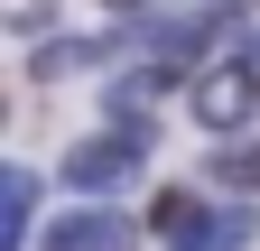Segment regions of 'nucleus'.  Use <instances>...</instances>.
Returning a JSON list of instances; mask_svg holds the SVG:
<instances>
[{"mask_svg":"<svg viewBox=\"0 0 260 251\" xmlns=\"http://www.w3.org/2000/svg\"><path fill=\"white\" fill-rule=\"evenodd\" d=\"M140 159H149V131H130V121H112L103 140L65 149V186H84V196H103V186H121V177H140Z\"/></svg>","mask_w":260,"mask_h":251,"instance_id":"nucleus-1","label":"nucleus"},{"mask_svg":"<svg viewBox=\"0 0 260 251\" xmlns=\"http://www.w3.org/2000/svg\"><path fill=\"white\" fill-rule=\"evenodd\" d=\"M251 103H260V66H251V56H223V66L195 84V121H205V131H233Z\"/></svg>","mask_w":260,"mask_h":251,"instance_id":"nucleus-2","label":"nucleus"},{"mask_svg":"<svg viewBox=\"0 0 260 251\" xmlns=\"http://www.w3.org/2000/svg\"><path fill=\"white\" fill-rule=\"evenodd\" d=\"M47 251H130V214H56Z\"/></svg>","mask_w":260,"mask_h":251,"instance_id":"nucleus-3","label":"nucleus"},{"mask_svg":"<svg viewBox=\"0 0 260 251\" xmlns=\"http://www.w3.org/2000/svg\"><path fill=\"white\" fill-rule=\"evenodd\" d=\"M251 224H260V214H242V205L195 214V233H177V251H242V242H251Z\"/></svg>","mask_w":260,"mask_h":251,"instance_id":"nucleus-4","label":"nucleus"},{"mask_svg":"<svg viewBox=\"0 0 260 251\" xmlns=\"http://www.w3.org/2000/svg\"><path fill=\"white\" fill-rule=\"evenodd\" d=\"M28 205H38V177H28V168H10V177H0V251H19Z\"/></svg>","mask_w":260,"mask_h":251,"instance_id":"nucleus-5","label":"nucleus"},{"mask_svg":"<svg viewBox=\"0 0 260 251\" xmlns=\"http://www.w3.org/2000/svg\"><path fill=\"white\" fill-rule=\"evenodd\" d=\"M205 38H214V19H168V28L149 38V66H168V75H177V66H186Z\"/></svg>","mask_w":260,"mask_h":251,"instance_id":"nucleus-6","label":"nucleus"},{"mask_svg":"<svg viewBox=\"0 0 260 251\" xmlns=\"http://www.w3.org/2000/svg\"><path fill=\"white\" fill-rule=\"evenodd\" d=\"M112 56V38H56V47H38V75L56 84V75H75V66H103Z\"/></svg>","mask_w":260,"mask_h":251,"instance_id":"nucleus-7","label":"nucleus"},{"mask_svg":"<svg viewBox=\"0 0 260 251\" xmlns=\"http://www.w3.org/2000/svg\"><path fill=\"white\" fill-rule=\"evenodd\" d=\"M158 93H168V66L121 75V84H112V121H140V112H158Z\"/></svg>","mask_w":260,"mask_h":251,"instance_id":"nucleus-8","label":"nucleus"},{"mask_svg":"<svg viewBox=\"0 0 260 251\" xmlns=\"http://www.w3.org/2000/svg\"><path fill=\"white\" fill-rule=\"evenodd\" d=\"M195 214H205V205H195V196H186V186H168V196H158V205H149V224H158V233H168V242H177V233H195Z\"/></svg>","mask_w":260,"mask_h":251,"instance_id":"nucleus-9","label":"nucleus"},{"mask_svg":"<svg viewBox=\"0 0 260 251\" xmlns=\"http://www.w3.org/2000/svg\"><path fill=\"white\" fill-rule=\"evenodd\" d=\"M214 177H223V186H260V149H223Z\"/></svg>","mask_w":260,"mask_h":251,"instance_id":"nucleus-10","label":"nucleus"},{"mask_svg":"<svg viewBox=\"0 0 260 251\" xmlns=\"http://www.w3.org/2000/svg\"><path fill=\"white\" fill-rule=\"evenodd\" d=\"M242 56H251V66H260V28H251V38H242Z\"/></svg>","mask_w":260,"mask_h":251,"instance_id":"nucleus-11","label":"nucleus"},{"mask_svg":"<svg viewBox=\"0 0 260 251\" xmlns=\"http://www.w3.org/2000/svg\"><path fill=\"white\" fill-rule=\"evenodd\" d=\"M112 10H140V0H112Z\"/></svg>","mask_w":260,"mask_h":251,"instance_id":"nucleus-12","label":"nucleus"}]
</instances>
